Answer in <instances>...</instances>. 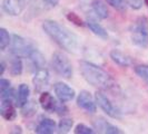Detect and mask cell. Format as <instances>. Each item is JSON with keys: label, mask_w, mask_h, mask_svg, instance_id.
Returning <instances> with one entry per match:
<instances>
[{"label": "cell", "mask_w": 148, "mask_h": 134, "mask_svg": "<svg viewBox=\"0 0 148 134\" xmlns=\"http://www.w3.org/2000/svg\"><path fill=\"white\" fill-rule=\"evenodd\" d=\"M44 31L64 50L76 54L80 48V39L68 29L55 20H45L42 22Z\"/></svg>", "instance_id": "6da1fadb"}, {"label": "cell", "mask_w": 148, "mask_h": 134, "mask_svg": "<svg viewBox=\"0 0 148 134\" xmlns=\"http://www.w3.org/2000/svg\"><path fill=\"white\" fill-rule=\"evenodd\" d=\"M79 69L85 81L94 87L104 90H112L116 88V83L114 78L101 67L87 60H80Z\"/></svg>", "instance_id": "7a4b0ae2"}, {"label": "cell", "mask_w": 148, "mask_h": 134, "mask_svg": "<svg viewBox=\"0 0 148 134\" xmlns=\"http://www.w3.org/2000/svg\"><path fill=\"white\" fill-rule=\"evenodd\" d=\"M130 38L136 46H148V20L145 17H139L130 27Z\"/></svg>", "instance_id": "3957f363"}, {"label": "cell", "mask_w": 148, "mask_h": 134, "mask_svg": "<svg viewBox=\"0 0 148 134\" xmlns=\"http://www.w3.org/2000/svg\"><path fill=\"white\" fill-rule=\"evenodd\" d=\"M51 65L52 68L55 69V72L59 76L67 78V79L73 77V73H74L73 72V65L62 52H57L52 55Z\"/></svg>", "instance_id": "277c9868"}, {"label": "cell", "mask_w": 148, "mask_h": 134, "mask_svg": "<svg viewBox=\"0 0 148 134\" xmlns=\"http://www.w3.org/2000/svg\"><path fill=\"white\" fill-rule=\"evenodd\" d=\"M35 49V47L32 44L28 41L27 39H25L21 36L18 35H14L12 36V40H11V52L15 55L16 57H29L30 52Z\"/></svg>", "instance_id": "5b68a950"}, {"label": "cell", "mask_w": 148, "mask_h": 134, "mask_svg": "<svg viewBox=\"0 0 148 134\" xmlns=\"http://www.w3.org/2000/svg\"><path fill=\"white\" fill-rule=\"evenodd\" d=\"M31 2V0H3L2 9L9 16H19Z\"/></svg>", "instance_id": "8992f818"}, {"label": "cell", "mask_w": 148, "mask_h": 134, "mask_svg": "<svg viewBox=\"0 0 148 134\" xmlns=\"http://www.w3.org/2000/svg\"><path fill=\"white\" fill-rule=\"evenodd\" d=\"M95 99L98 106L103 110V111L110 117L114 119H118L119 117V112L114 107V105L111 104V102L109 101V98L105 95L103 92H97L95 95Z\"/></svg>", "instance_id": "52a82bcc"}, {"label": "cell", "mask_w": 148, "mask_h": 134, "mask_svg": "<svg viewBox=\"0 0 148 134\" xmlns=\"http://www.w3.org/2000/svg\"><path fill=\"white\" fill-rule=\"evenodd\" d=\"M53 89H55V94H56V96L58 97L60 103L70 102L71 99H74L75 95H76L75 89L71 88L69 85H67L66 83L59 82L57 84H55Z\"/></svg>", "instance_id": "ba28073f"}, {"label": "cell", "mask_w": 148, "mask_h": 134, "mask_svg": "<svg viewBox=\"0 0 148 134\" xmlns=\"http://www.w3.org/2000/svg\"><path fill=\"white\" fill-rule=\"evenodd\" d=\"M77 105L88 113H96L97 111L96 102L94 101L91 94L87 90H82L79 93L77 97Z\"/></svg>", "instance_id": "9c48e42d"}, {"label": "cell", "mask_w": 148, "mask_h": 134, "mask_svg": "<svg viewBox=\"0 0 148 134\" xmlns=\"http://www.w3.org/2000/svg\"><path fill=\"white\" fill-rule=\"evenodd\" d=\"M32 83H34L35 90L38 93H42L45 88H47L48 85H49V73H48V70L45 69V68L38 69L37 73L35 74L34 78H32Z\"/></svg>", "instance_id": "30bf717a"}, {"label": "cell", "mask_w": 148, "mask_h": 134, "mask_svg": "<svg viewBox=\"0 0 148 134\" xmlns=\"http://www.w3.org/2000/svg\"><path fill=\"white\" fill-rule=\"evenodd\" d=\"M0 114L2 119H5L6 121H14L16 119L17 111L12 99H1Z\"/></svg>", "instance_id": "8fae6325"}, {"label": "cell", "mask_w": 148, "mask_h": 134, "mask_svg": "<svg viewBox=\"0 0 148 134\" xmlns=\"http://www.w3.org/2000/svg\"><path fill=\"white\" fill-rule=\"evenodd\" d=\"M39 103L41 105L42 110L49 113H56L58 103L56 102V99L51 96V94H49L48 92H42L39 97Z\"/></svg>", "instance_id": "7c38bea8"}, {"label": "cell", "mask_w": 148, "mask_h": 134, "mask_svg": "<svg viewBox=\"0 0 148 134\" xmlns=\"http://www.w3.org/2000/svg\"><path fill=\"white\" fill-rule=\"evenodd\" d=\"M94 126L95 130H97L99 133H105V134H120L121 131L119 130L117 126L112 125L111 123L105 121L103 119H99L94 122Z\"/></svg>", "instance_id": "4fadbf2b"}, {"label": "cell", "mask_w": 148, "mask_h": 134, "mask_svg": "<svg viewBox=\"0 0 148 134\" xmlns=\"http://www.w3.org/2000/svg\"><path fill=\"white\" fill-rule=\"evenodd\" d=\"M57 127L58 126L56 125L53 119L45 117V119H42L38 123V125L36 126L35 131H36V133L39 134H51L56 132Z\"/></svg>", "instance_id": "5bb4252c"}, {"label": "cell", "mask_w": 148, "mask_h": 134, "mask_svg": "<svg viewBox=\"0 0 148 134\" xmlns=\"http://www.w3.org/2000/svg\"><path fill=\"white\" fill-rule=\"evenodd\" d=\"M110 58L114 63H116L117 65L121 67H128L132 64V59L129 56H127L126 54L120 52L119 49H112L110 52Z\"/></svg>", "instance_id": "9a60e30c"}, {"label": "cell", "mask_w": 148, "mask_h": 134, "mask_svg": "<svg viewBox=\"0 0 148 134\" xmlns=\"http://www.w3.org/2000/svg\"><path fill=\"white\" fill-rule=\"evenodd\" d=\"M30 95V88L27 84H21L18 88V93L16 96V105L21 108L25 104L28 103Z\"/></svg>", "instance_id": "2e32d148"}, {"label": "cell", "mask_w": 148, "mask_h": 134, "mask_svg": "<svg viewBox=\"0 0 148 134\" xmlns=\"http://www.w3.org/2000/svg\"><path fill=\"white\" fill-rule=\"evenodd\" d=\"M91 8L96 16L100 19H107L109 17V11L106 7L103 0H92L91 1Z\"/></svg>", "instance_id": "e0dca14e"}, {"label": "cell", "mask_w": 148, "mask_h": 134, "mask_svg": "<svg viewBox=\"0 0 148 134\" xmlns=\"http://www.w3.org/2000/svg\"><path fill=\"white\" fill-rule=\"evenodd\" d=\"M87 26H88L89 29L92 31V34H95L99 38H103V39H107L108 38V34H107L106 29L97 21H95V20H88L87 21Z\"/></svg>", "instance_id": "ac0fdd59"}, {"label": "cell", "mask_w": 148, "mask_h": 134, "mask_svg": "<svg viewBox=\"0 0 148 134\" xmlns=\"http://www.w3.org/2000/svg\"><path fill=\"white\" fill-rule=\"evenodd\" d=\"M30 60H31V63L34 64V66H36L38 69H40V68H44L45 65H46V59H45V56L41 54V52H39L38 49H34L32 52H30L29 57H28Z\"/></svg>", "instance_id": "d6986e66"}, {"label": "cell", "mask_w": 148, "mask_h": 134, "mask_svg": "<svg viewBox=\"0 0 148 134\" xmlns=\"http://www.w3.org/2000/svg\"><path fill=\"white\" fill-rule=\"evenodd\" d=\"M73 125H74V121L73 119L62 117L59 121V123H58V132L59 133H68L71 130Z\"/></svg>", "instance_id": "ffe728a7"}, {"label": "cell", "mask_w": 148, "mask_h": 134, "mask_svg": "<svg viewBox=\"0 0 148 134\" xmlns=\"http://www.w3.org/2000/svg\"><path fill=\"white\" fill-rule=\"evenodd\" d=\"M10 73L14 76H18L22 73V61L20 57H16L10 64Z\"/></svg>", "instance_id": "44dd1931"}, {"label": "cell", "mask_w": 148, "mask_h": 134, "mask_svg": "<svg viewBox=\"0 0 148 134\" xmlns=\"http://www.w3.org/2000/svg\"><path fill=\"white\" fill-rule=\"evenodd\" d=\"M10 36H9V32L5 28H1L0 29V49L1 50H5L7 48L9 44H10Z\"/></svg>", "instance_id": "7402d4cb"}, {"label": "cell", "mask_w": 148, "mask_h": 134, "mask_svg": "<svg viewBox=\"0 0 148 134\" xmlns=\"http://www.w3.org/2000/svg\"><path fill=\"white\" fill-rule=\"evenodd\" d=\"M108 5H110L112 8L117 9L119 11H125L128 7L127 0H105Z\"/></svg>", "instance_id": "603a6c76"}, {"label": "cell", "mask_w": 148, "mask_h": 134, "mask_svg": "<svg viewBox=\"0 0 148 134\" xmlns=\"http://www.w3.org/2000/svg\"><path fill=\"white\" fill-rule=\"evenodd\" d=\"M135 73L148 84V65H138L135 67Z\"/></svg>", "instance_id": "cb8c5ba5"}, {"label": "cell", "mask_w": 148, "mask_h": 134, "mask_svg": "<svg viewBox=\"0 0 148 134\" xmlns=\"http://www.w3.org/2000/svg\"><path fill=\"white\" fill-rule=\"evenodd\" d=\"M36 110H37V107H36L35 103H34V102H29V101H28V103H27V104H25L21 107L22 115H23V116H30V115L35 114Z\"/></svg>", "instance_id": "d4e9b609"}, {"label": "cell", "mask_w": 148, "mask_h": 134, "mask_svg": "<svg viewBox=\"0 0 148 134\" xmlns=\"http://www.w3.org/2000/svg\"><path fill=\"white\" fill-rule=\"evenodd\" d=\"M16 93L14 88L10 86V87H8V88H5V89H1V99H14L16 98Z\"/></svg>", "instance_id": "484cf974"}, {"label": "cell", "mask_w": 148, "mask_h": 134, "mask_svg": "<svg viewBox=\"0 0 148 134\" xmlns=\"http://www.w3.org/2000/svg\"><path fill=\"white\" fill-rule=\"evenodd\" d=\"M67 19L69 21H71L73 23H75L76 26H79V27H82L85 25L84 21L80 19V17L77 15V14H75V12H68L67 14Z\"/></svg>", "instance_id": "4316f807"}, {"label": "cell", "mask_w": 148, "mask_h": 134, "mask_svg": "<svg viewBox=\"0 0 148 134\" xmlns=\"http://www.w3.org/2000/svg\"><path fill=\"white\" fill-rule=\"evenodd\" d=\"M95 132L92 128L85 125V124H78L75 127V133L76 134H92Z\"/></svg>", "instance_id": "83f0119b"}, {"label": "cell", "mask_w": 148, "mask_h": 134, "mask_svg": "<svg viewBox=\"0 0 148 134\" xmlns=\"http://www.w3.org/2000/svg\"><path fill=\"white\" fill-rule=\"evenodd\" d=\"M128 6H130L134 9H139L143 6V0H127Z\"/></svg>", "instance_id": "f1b7e54d"}, {"label": "cell", "mask_w": 148, "mask_h": 134, "mask_svg": "<svg viewBox=\"0 0 148 134\" xmlns=\"http://www.w3.org/2000/svg\"><path fill=\"white\" fill-rule=\"evenodd\" d=\"M10 86H11V85H10L9 79H5V78H1V79H0V88L1 89L8 88V87H10Z\"/></svg>", "instance_id": "f546056e"}, {"label": "cell", "mask_w": 148, "mask_h": 134, "mask_svg": "<svg viewBox=\"0 0 148 134\" xmlns=\"http://www.w3.org/2000/svg\"><path fill=\"white\" fill-rule=\"evenodd\" d=\"M5 69H6V64H5V61H1V73H0V74L3 75Z\"/></svg>", "instance_id": "4dcf8cb0"}, {"label": "cell", "mask_w": 148, "mask_h": 134, "mask_svg": "<svg viewBox=\"0 0 148 134\" xmlns=\"http://www.w3.org/2000/svg\"><path fill=\"white\" fill-rule=\"evenodd\" d=\"M48 1H49V2L51 3L52 6H56V3L58 2V0H48Z\"/></svg>", "instance_id": "1f68e13d"}, {"label": "cell", "mask_w": 148, "mask_h": 134, "mask_svg": "<svg viewBox=\"0 0 148 134\" xmlns=\"http://www.w3.org/2000/svg\"><path fill=\"white\" fill-rule=\"evenodd\" d=\"M144 1H145V3H146V5L148 6V0H144Z\"/></svg>", "instance_id": "d6a6232c"}]
</instances>
